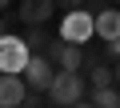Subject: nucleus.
Instances as JSON below:
<instances>
[{"label": "nucleus", "mask_w": 120, "mask_h": 108, "mask_svg": "<svg viewBox=\"0 0 120 108\" xmlns=\"http://www.w3.org/2000/svg\"><path fill=\"white\" fill-rule=\"evenodd\" d=\"M84 8H88V12L96 16V12H100V8H108V4H104V0H84Z\"/></svg>", "instance_id": "2eb2a0df"}, {"label": "nucleus", "mask_w": 120, "mask_h": 108, "mask_svg": "<svg viewBox=\"0 0 120 108\" xmlns=\"http://www.w3.org/2000/svg\"><path fill=\"white\" fill-rule=\"evenodd\" d=\"M52 12H56V0H20V8H16V16L28 28H44L52 20Z\"/></svg>", "instance_id": "423d86ee"}, {"label": "nucleus", "mask_w": 120, "mask_h": 108, "mask_svg": "<svg viewBox=\"0 0 120 108\" xmlns=\"http://www.w3.org/2000/svg\"><path fill=\"white\" fill-rule=\"evenodd\" d=\"M88 88H112L116 84V76H112V64L108 60H100V64H88Z\"/></svg>", "instance_id": "1a4fd4ad"}, {"label": "nucleus", "mask_w": 120, "mask_h": 108, "mask_svg": "<svg viewBox=\"0 0 120 108\" xmlns=\"http://www.w3.org/2000/svg\"><path fill=\"white\" fill-rule=\"evenodd\" d=\"M44 56L56 64V68H64V72H80L84 68V44H68V40H48V48H44Z\"/></svg>", "instance_id": "7ed1b4c3"}, {"label": "nucleus", "mask_w": 120, "mask_h": 108, "mask_svg": "<svg viewBox=\"0 0 120 108\" xmlns=\"http://www.w3.org/2000/svg\"><path fill=\"white\" fill-rule=\"evenodd\" d=\"M24 96H28V84H24V76L0 72V108H16Z\"/></svg>", "instance_id": "0eeeda50"}, {"label": "nucleus", "mask_w": 120, "mask_h": 108, "mask_svg": "<svg viewBox=\"0 0 120 108\" xmlns=\"http://www.w3.org/2000/svg\"><path fill=\"white\" fill-rule=\"evenodd\" d=\"M60 40H68V44H88L96 32H92V12L88 8H76V12H64V20H60Z\"/></svg>", "instance_id": "f03ea898"}, {"label": "nucleus", "mask_w": 120, "mask_h": 108, "mask_svg": "<svg viewBox=\"0 0 120 108\" xmlns=\"http://www.w3.org/2000/svg\"><path fill=\"white\" fill-rule=\"evenodd\" d=\"M28 56L32 52L24 48V40L20 36H0V72H12V76H20L24 72V64H28Z\"/></svg>", "instance_id": "39448f33"}, {"label": "nucleus", "mask_w": 120, "mask_h": 108, "mask_svg": "<svg viewBox=\"0 0 120 108\" xmlns=\"http://www.w3.org/2000/svg\"><path fill=\"white\" fill-rule=\"evenodd\" d=\"M20 40H24V48H28V52H44V48H48V40H52V36H48V32H44V28H32V32H24V36H20Z\"/></svg>", "instance_id": "9b49d317"}, {"label": "nucleus", "mask_w": 120, "mask_h": 108, "mask_svg": "<svg viewBox=\"0 0 120 108\" xmlns=\"http://www.w3.org/2000/svg\"><path fill=\"white\" fill-rule=\"evenodd\" d=\"M84 96H88L84 72H64V68H56V76H52V84H48V92H44V100H52V108H72V104L84 100Z\"/></svg>", "instance_id": "f257e3e1"}, {"label": "nucleus", "mask_w": 120, "mask_h": 108, "mask_svg": "<svg viewBox=\"0 0 120 108\" xmlns=\"http://www.w3.org/2000/svg\"><path fill=\"white\" fill-rule=\"evenodd\" d=\"M92 32L108 44V40H120V8H100L92 16Z\"/></svg>", "instance_id": "6e6552de"}, {"label": "nucleus", "mask_w": 120, "mask_h": 108, "mask_svg": "<svg viewBox=\"0 0 120 108\" xmlns=\"http://www.w3.org/2000/svg\"><path fill=\"white\" fill-rule=\"evenodd\" d=\"M16 108H44V92H32V88H28V96H24Z\"/></svg>", "instance_id": "f8f14e48"}, {"label": "nucleus", "mask_w": 120, "mask_h": 108, "mask_svg": "<svg viewBox=\"0 0 120 108\" xmlns=\"http://www.w3.org/2000/svg\"><path fill=\"white\" fill-rule=\"evenodd\" d=\"M4 32H8V24H4V16H0V36H4Z\"/></svg>", "instance_id": "a211bd4d"}, {"label": "nucleus", "mask_w": 120, "mask_h": 108, "mask_svg": "<svg viewBox=\"0 0 120 108\" xmlns=\"http://www.w3.org/2000/svg\"><path fill=\"white\" fill-rule=\"evenodd\" d=\"M88 100L92 108H120V88H88Z\"/></svg>", "instance_id": "9d476101"}, {"label": "nucleus", "mask_w": 120, "mask_h": 108, "mask_svg": "<svg viewBox=\"0 0 120 108\" xmlns=\"http://www.w3.org/2000/svg\"><path fill=\"white\" fill-rule=\"evenodd\" d=\"M112 76H116V88H120V60L112 64Z\"/></svg>", "instance_id": "f3484780"}, {"label": "nucleus", "mask_w": 120, "mask_h": 108, "mask_svg": "<svg viewBox=\"0 0 120 108\" xmlns=\"http://www.w3.org/2000/svg\"><path fill=\"white\" fill-rule=\"evenodd\" d=\"M4 8H8V0H0V12H4Z\"/></svg>", "instance_id": "6ab92c4d"}, {"label": "nucleus", "mask_w": 120, "mask_h": 108, "mask_svg": "<svg viewBox=\"0 0 120 108\" xmlns=\"http://www.w3.org/2000/svg\"><path fill=\"white\" fill-rule=\"evenodd\" d=\"M72 108H92V100H88V96H84V100H76V104H72Z\"/></svg>", "instance_id": "dca6fc26"}, {"label": "nucleus", "mask_w": 120, "mask_h": 108, "mask_svg": "<svg viewBox=\"0 0 120 108\" xmlns=\"http://www.w3.org/2000/svg\"><path fill=\"white\" fill-rule=\"evenodd\" d=\"M56 8H64V12H76V8H84V0H56Z\"/></svg>", "instance_id": "4468645a"}, {"label": "nucleus", "mask_w": 120, "mask_h": 108, "mask_svg": "<svg viewBox=\"0 0 120 108\" xmlns=\"http://www.w3.org/2000/svg\"><path fill=\"white\" fill-rule=\"evenodd\" d=\"M20 76H24V84H28L32 92H48V84H52V76H56V64L44 56V52H32Z\"/></svg>", "instance_id": "20e7f679"}, {"label": "nucleus", "mask_w": 120, "mask_h": 108, "mask_svg": "<svg viewBox=\"0 0 120 108\" xmlns=\"http://www.w3.org/2000/svg\"><path fill=\"white\" fill-rule=\"evenodd\" d=\"M104 60H108V64L120 60V40H108V44H104Z\"/></svg>", "instance_id": "ddd939ff"}]
</instances>
